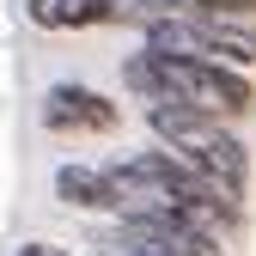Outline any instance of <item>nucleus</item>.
I'll return each mask as SVG.
<instances>
[{
    "label": "nucleus",
    "instance_id": "4",
    "mask_svg": "<svg viewBox=\"0 0 256 256\" xmlns=\"http://www.w3.org/2000/svg\"><path fill=\"white\" fill-rule=\"evenodd\" d=\"M37 122L55 140H110L122 128V104L86 80H49L37 98Z\"/></svg>",
    "mask_w": 256,
    "mask_h": 256
},
{
    "label": "nucleus",
    "instance_id": "7",
    "mask_svg": "<svg viewBox=\"0 0 256 256\" xmlns=\"http://www.w3.org/2000/svg\"><path fill=\"white\" fill-rule=\"evenodd\" d=\"M158 12H183V18H256V0H158Z\"/></svg>",
    "mask_w": 256,
    "mask_h": 256
},
{
    "label": "nucleus",
    "instance_id": "8",
    "mask_svg": "<svg viewBox=\"0 0 256 256\" xmlns=\"http://www.w3.org/2000/svg\"><path fill=\"white\" fill-rule=\"evenodd\" d=\"M12 256H74V250H61V244H49V238H24Z\"/></svg>",
    "mask_w": 256,
    "mask_h": 256
},
{
    "label": "nucleus",
    "instance_id": "6",
    "mask_svg": "<svg viewBox=\"0 0 256 256\" xmlns=\"http://www.w3.org/2000/svg\"><path fill=\"white\" fill-rule=\"evenodd\" d=\"M24 24L43 37H86V30L122 24L116 0H24Z\"/></svg>",
    "mask_w": 256,
    "mask_h": 256
},
{
    "label": "nucleus",
    "instance_id": "2",
    "mask_svg": "<svg viewBox=\"0 0 256 256\" xmlns=\"http://www.w3.org/2000/svg\"><path fill=\"white\" fill-rule=\"evenodd\" d=\"M146 134L158 146H171L177 158H189L202 177H214L220 189H232V196H250V146L232 122H214V116H196L183 104H146L140 110Z\"/></svg>",
    "mask_w": 256,
    "mask_h": 256
},
{
    "label": "nucleus",
    "instance_id": "3",
    "mask_svg": "<svg viewBox=\"0 0 256 256\" xmlns=\"http://www.w3.org/2000/svg\"><path fill=\"white\" fill-rule=\"evenodd\" d=\"M134 37L158 55H196V61H220V68H256V18H183V12H158L146 18Z\"/></svg>",
    "mask_w": 256,
    "mask_h": 256
},
{
    "label": "nucleus",
    "instance_id": "5",
    "mask_svg": "<svg viewBox=\"0 0 256 256\" xmlns=\"http://www.w3.org/2000/svg\"><path fill=\"white\" fill-rule=\"evenodd\" d=\"M49 189H55V202L68 214H86V220H116V208H122L116 202V177L98 158H61Z\"/></svg>",
    "mask_w": 256,
    "mask_h": 256
},
{
    "label": "nucleus",
    "instance_id": "1",
    "mask_svg": "<svg viewBox=\"0 0 256 256\" xmlns=\"http://www.w3.org/2000/svg\"><path fill=\"white\" fill-rule=\"evenodd\" d=\"M116 80H122V92L140 110L146 104H183V110L214 116V122H232V128L256 116V80L238 74V68H220V61L158 55V49L134 43V49L116 61Z\"/></svg>",
    "mask_w": 256,
    "mask_h": 256
}]
</instances>
